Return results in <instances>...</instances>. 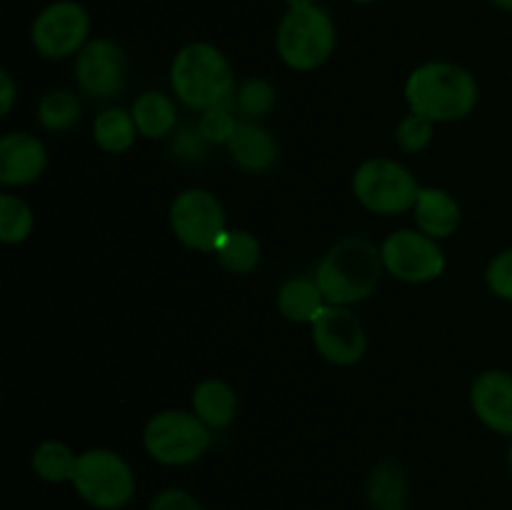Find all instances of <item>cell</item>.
<instances>
[{"label": "cell", "instance_id": "9c48e42d", "mask_svg": "<svg viewBox=\"0 0 512 510\" xmlns=\"http://www.w3.org/2000/svg\"><path fill=\"white\" fill-rule=\"evenodd\" d=\"M88 33V10L75 0H58L40 10L30 28V40L43 58L63 60L83 50V45L88 43Z\"/></svg>", "mask_w": 512, "mask_h": 510}, {"label": "cell", "instance_id": "8992f818", "mask_svg": "<svg viewBox=\"0 0 512 510\" xmlns=\"http://www.w3.org/2000/svg\"><path fill=\"white\" fill-rule=\"evenodd\" d=\"M210 428L188 410H163L148 420L143 430V445L153 460L170 468L190 465L210 448Z\"/></svg>", "mask_w": 512, "mask_h": 510}, {"label": "cell", "instance_id": "1f68e13d", "mask_svg": "<svg viewBox=\"0 0 512 510\" xmlns=\"http://www.w3.org/2000/svg\"><path fill=\"white\" fill-rule=\"evenodd\" d=\"M15 103V80L8 70L0 73V113L8 115L10 108Z\"/></svg>", "mask_w": 512, "mask_h": 510}, {"label": "cell", "instance_id": "836d02e7", "mask_svg": "<svg viewBox=\"0 0 512 510\" xmlns=\"http://www.w3.org/2000/svg\"><path fill=\"white\" fill-rule=\"evenodd\" d=\"M493 3L503 10H512V0H493Z\"/></svg>", "mask_w": 512, "mask_h": 510}, {"label": "cell", "instance_id": "277c9868", "mask_svg": "<svg viewBox=\"0 0 512 510\" xmlns=\"http://www.w3.org/2000/svg\"><path fill=\"white\" fill-rule=\"evenodd\" d=\"M278 55L288 68L315 70L335 50V23L318 5L290 8L278 28Z\"/></svg>", "mask_w": 512, "mask_h": 510}, {"label": "cell", "instance_id": "d590c367", "mask_svg": "<svg viewBox=\"0 0 512 510\" xmlns=\"http://www.w3.org/2000/svg\"><path fill=\"white\" fill-rule=\"evenodd\" d=\"M353 3H373V0H353Z\"/></svg>", "mask_w": 512, "mask_h": 510}, {"label": "cell", "instance_id": "8fae6325", "mask_svg": "<svg viewBox=\"0 0 512 510\" xmlns=\"http://www.w3.org/2000/svg\"><path fill=\"white\" fill-rule=\"evenodd\" d=\"M310 328H313L315 350L328 363L340 365V368L358 363L368 348V335H365L363 323L355 318V313H350L348 305L328 303L315 315Z\"/></svg>", "mask_w": 512, "mask_h": 510}, {"label": "cell", "instance_id": "cb8c5ba5", "mask_svg": "<svg viewBox=\"0 0 512 510\" xmlns=\"http://www.w3.org/2000/svg\"><path fill=\"white\" fill-rule=\"evenodd\" d=\"M38 120L45 130H53V133L73 128L80 120V100L70 90H50L40 100Z\"/></svg>", "mask_w": 512, "mask_h": 510}, {"label": "cell", "instance_id": "d6a6232c", "mask_svg": "<svg viewBox=\"0 0 512 510\" xmlns=\"http://www.w3.org/2000/svg\"><path fill=\"white\" fill-rule=\"evenodd\" d=\"M290 8H303V5H313V0H288Z\"/></svg>", "mask_w": 512, "mask_h": 510}, {"label": "cell", "instance_id": "7a4b0ae2", "mask_svg": "<svg viewBox=\"0 0 512 510\" xmlns=\"http://www.w3.org/2000/svg\"><path fill=\"white\" fill-rule=\"evenodd\" d=\"M383 253L370 240L350 235L338 240L315 270L325 300L333 305L363 303L375 293L383 275Z\"/></svg>", "mask_w": 512, "mask_h": 510}, {"label": "cell", "instance_id": "d4e9b609", "mask_svg": "<svg viewBox=\"0 0 512 510\" xmlns=\"http://www.w3.org/2000/svg\"><path fill=\"white\" fill-rule=\"evenodd\" d=\"M243 120H260L275 108V88L263 78H248L238 85L233 98Z\"/></svg>", "mask_w": 512, "mask_h": 510}, {"label": "cell", "instance_id": "83f0119b", "mask_svg": "<svg viewBox=\"0 0 512 510\" xmlns=\"http://www.w3.org/2000/svg\"><path fill=\"white\" fill-rule=\"evenodd\" d=\"M433 125V120L410 113L408 118L400 120L398 130H395V140H398V145L405 153H420L433 140Z\"/></svg>", "mask_w": 512, "mask_h": 510}, {"label": "cell", "instance_id": "9a60e30c", "mask_svg": "<svg viewBox=\"0 0 512 510\" xmlns=\"http://www.w3.org/2000/svg\"><path fill=\"white\" fill-rule=\"evenodd\" d=\"M228 150L230 158L250 173H263L278 160V140L258 120H240Z\"/></svg>", "mask_w": 512, "mask_h": 510}, {"label": "cell", "instance_id": "44dd1931", "mask_svg": "<svg viewBox=\"0 0 512 510\" xmlns=\"http://www.w3.org/2000/svg\"><path fill=\"white\" fill-rule=\"evenodd\" d=\"M215 258L228 273L245 275L258 268L263 248L250 230H228L215 250Z\"/></svg>", "mask_w": 512, "mask_h": 510}, {"label": "cell", "instance_id": "7c38bea8", "mask_svg": "<svg viewBox=\"0 0 512 510\" xmlns=\"http://www.w3.org/2000/svg\"><path fill=\"white\" fill-rule=\"evenodd\" d=\"M128 60L123 48L110 38H95L75 58V80L90 98H115L125 88Z\"/></svg>", "mask_w": 512, "mask_h": 510}, {"label": "cell", "instance_id": "4fadbf2b", "mask_svg": "<svg viewBox=\"0 0 512 510\" xmlns=\"http://www.w3.org/2000/svg\"><path fill=\"white\" fill-rule=\"evenodd\" d=\"M470 405L480 423L503 435H512V375L485 370L470 388Z\"/></svg>", "mask_w": 512, "mask_h": 510}, {"label": "cell", "instance_id": "ba28073f", "mask_svg": "<svg viewBox=\"0 0 512 510\" xmlns=\"http://www.w3.org/2000/svg\"><path fill=\"white\" fill-rule=\"evenodd\" d=\"M170 228L185 248L200 250V253H215L223 235L228 233L223 205L210 190L203 188L183 190L173 200Z\"/></svg>", "mask_w": 512, "mask_h": 510}, {"label": "cell", "instance_id": "52a82bcc", "mask_svg": "<svg viewBox=\"0 0 512 510\" xmlns=\"http://www.w3.org/2000/svg\"><path fill=\"white\" fill-rule=\"evenodd\" d=\"M353 193L365 210L378 215H400L415 208L420 185L403 163L370 158L353 175Z\"/></svg>", "mask_w": 512, "mask_h": 510}, {"label": "cell", "instance_id": "484cf974", "mask_svg": "<svg viewBox=\"0 0 512 510\" xmlns=\"http://www.w3.org/2000/svg\"><path fill=\"white\" fill-rule=\"evenodd\" d=\"M33 233V210L28 203L15 195H0V240L5 245H15L28 240Z\"/></svg>", "mask_w": 512, "mask_h": 510}, {"label": "cell", "instance_id": "ffe728a7", "mask_svg": "<svg viewBox=\"0 0 512 510\" xmlns=\"http://www.w3.org/2000/svg\"><path fill=\"white\" fill-rule=\"evenodd\" d=\"M368 503L373 510H405L408 503V480L403 468L393 460H383L368 478Z\"/></svg>", "mask_w": 512, "mask_h": 510}, {"label": "cell", "instance_id": "f1b7e54d", "mask_svg": "<svg viewBox=\"0 0 512 510\" xmlns=\"http://www.w3.org/2000/svg\"><path fill=\"white\" fill-rule=\"evenodd\" d=\"M485 280H488V288L498 298L512 300V248L503 250V253L490 260L488 270H485Z\"/></svg>", "mask_w": 512, "mask_h": 510}, {"label": "cell", "instance_id": "2e32d148", "mask_svg": "<svg viewBox=\"0 0 512 510\" xmlns=\"http://www.w3.org/2000/svg\"><path fill=\"white\" fill-rule=\"evenodd\" d=\"M413 210L420 233L430 235L435 240L450 238L460 228V220H463L458 200L440 188H420Z\"/></svg>", "mask_w": 512, "mask_h": 510}, {"label": "cell", "instance_id": "e0dca14e", "mask_svg": "<svg viewBox=\"0 0 512 510\" xmlns=\"http://www.w3.org/2000/svg\"><path fill=\"white\" fill-rule=\"evenodd\" d=\"M193 413L203 420L208 428H228L238 413V395L225 380L208 378L195 385L193 390Z\"/></svg>", "mask_w": 512, "mask_h": 510}, {"label": "cell", "instance_id": "5b68a950", "mask_svg": "<svg viewBox=\"0 0 512 510\" xmlns=\"http://www.w3.org/2000/svg\"><path fill=\"white\" fill-rule=\"evenodd\" d=\"M73 488L80 498L98 510H120L133 500L135 475L115 450L90 448L78 455Z\"/></svg>", "mask_w": 512, "mask_h": 510}, {"label": "cell", "instance_id": "7402d4cb", "mask_svg": "<svg viewBox=\"0 0 512 510\" xmlns=\"http://www.w3.org/2000/svg\"><path fill=\"white\" fill-rule=\"evenodd\" d=\"M133 113H125L123 108H108L95 118L93 123V140L108 153H125L135 143Z\"/></svg>", "mask_w": 512, "mask_h": 510}, {"label": "cell", "instance_id": "4dcf8cb0", "mask_svg": "<svg viewBox=\"0 0 512 510\" xmlns=\"http://www.w3.org/2000/svg\"><path fill=\"white\" fill-rule=\"evenodd\" d=\"M203 135H200V130H195V133H190V130H183L180 133L178 130V138H175V150H178L180 155H185V158H198L200 153H203Z\"/></svg>", "mask_w": 512, "mask_h": 510}, {"label": "cell", "instance_id": "30bf717a", "mask_svg": "<svg viewBox=\"0 0 512 510\" xmlns=\"http://www.w3.org/2000/svg\"><path fill=\"white\" fill-rule=\"evenodd\" d=\"M385 270L405 283H428L443 275L445 253L438 240L420 230H395L380 248Z\"/></svg>", "mask_w": 512, "mask_h": 510}, {"label": "cell", "instance_id": "3957f363", "mask_svg": "<svg viewBox=\"0 0 512 510\" xmlns=\"http://www.w3.org/2000/svg\"><path fill=\"white\" fill-rule=\"evenodd\" d=\"M170 85L185 108L200 113L233 103L238 90L228 58L210 43H190L180 48L170 65Z\"/></svg>", "mask_w": 512, "mask_h": 510}, {"label": "cell", "instance_id": "603a6c76", "mask_svg": "<svg viewBox=\"0 0 512 510\" xmlns=\"http://www.w3.org/2000/svg\"><path fill=\"white\" fill-rule=\"evenodd\" d=\"M78 455L60 440H45L33 450V470L40 480L48 483H65L73 480Z\"/></svg>", "mask_w": 512, "mask_h": 510}, {"label": "cell", "instance_id": "d6986e66", "mask_svg": "<svg viewBox=\"0 0 512 510\" xmlns=\"http://www.w3.org/2000/svg\"><path fill=\"white\" fill-rule=\"evenodd\" d=\"M130 113H133L138 133L148 140L163 138L178 125V108H175L173 98H168L160 90H148V93L140 95Z\"/></svg>", "mask_w": 512, "mask_h": 510}, {"label": "cell", "instance_id": "5bb4252c", "mask_svg": "<svg viewBox=\"0 0 512 510\" xmlns=\"http://www.w3.org/2000/svg\"><path fill=\"white\" fill-rule=\"evenodd\" d=\"M48 150L43 140L30 133H8L0 140V183L30 185L43 175Z\"/></svg>", "mask_w": 512, "mask_h": 510}, {"label": "cell", "instance_id": "6da1fadb", "mask_svg": "<svg viewBox=\"0 0 512 510\" xmlns=\"http://www.w3.org/2000/svg\"><path fill=\"white\" fill-rule=\"evenodd\" d=\"M478 83L463 65L433 60L410 73L405 83V100L410 113L433 123H455L470 115L478 105Z\"/></svg>", "mask_w": 512, "mask_h": 510}, {"label": "cell", "instance_id": "ac0fdd59", "mask_svg": "<svg viewBox=\"0 0 512 510\" xmlns=\"http://www.w3.org/2000/svg\"><path fill=\"white\" fill-rule=\"evenodd\" d=\"M325 295L315 278H290L278 290V308L293 323H313L315 315L325 308Z\"/></svg>", "mask_w": 512, "mask_h": 510}, {"label": "cell", "instance_id": "f546056e", "mask_svg": "<svg viewBox=\"0 0 512 510\" xmlns=\"http://www.w3.org/2000/svg\"><path fill=\"white\" fill-rule=\"evenodd\" d=\"M148 510H203V505H200V500L195 498V495H190L188 490L168 488L150 500Z\"/></svg>", "mask_w": 512, "mask_h": 510}, {"label": "cell", "instance_id": "e575fe53", "mask_svg": "<svg viewBox=\"0 0 512 510\" xmlns=\"http://www.w3.org/2000/svg\"><path fill=\"white\" fill-rule=\"evenodd\" d=\"M508 465H510V473H512V445H510V453H508Z\"/></svg>", "mask_w": 512, "mask_h": 510}, {"label": "cell", "instance_id": "4316f807", "mask_svg": "<svg viewBox=\"0 0 512 510\" xmlns=\"http://www.w3.org/2000/svg\"><path fill=\"white\" fill-rule=\"evenodd\" d=\"M240 120L230 113L228 105H218V108H210L200 115L198 130L203 135L205 143L210 145H228L230 138L238 130Z\"/></svg>", "mask_w": 512, "mask_h": 510}]
</instances>
